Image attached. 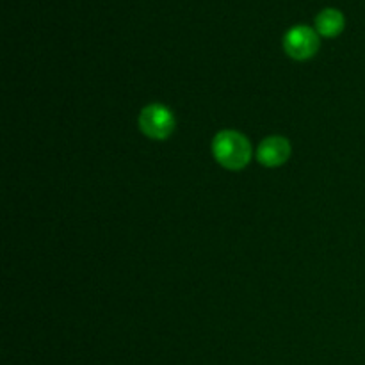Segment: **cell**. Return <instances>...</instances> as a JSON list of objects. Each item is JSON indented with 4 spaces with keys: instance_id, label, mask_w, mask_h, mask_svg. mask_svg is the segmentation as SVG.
<instances>
[{
    "instance_id": "2",
    "label": "cell",
    "mask_w": 365,
    "mask_h": 365,
    "mask_svg": "<svg viewBox=\"0 0 365 365\" xmlns=\"http://www.w3.org/2000/svg\"><path fill=\"white\" fill-rule=\"evenodd\" d=\"M139 130L153 141H164L175 130V116L163 103H152L139 114Z\"/></svg>"
},
{
    "instance_id": "5",
    "label": "cell",
    "mask_w": 365,
    "mask_h": 365,
    "mask_svg": "<svg viewBox=\"0 0 365 365\" xmlns=\"http://www.w3.org/2000/svg\"><path fill=\"white\" fill-rule=\"evenodd\" d=\"M344 27V16H342L341 11L337 9H323L316 18V29L319 34L327 36V38H334Z\"/></svg>"
},
{
    "instance_id": "4",
    "label": "cell",
    "mask_w": 365,
    "mask_h": 365,
    "mask_svg": "<svg viewBox=\"0 0 365 365\" xmlns=\"http://www.w3.org/2000/svg\"><path fill=\"white\" fill-rule=\"evenodd\" d=\"M291 143L285 138H280V135H271V138H266L259 145V150H257V159L262 166L266 168H278L282 164H285L291 157Z\"/></svg>"
},
{
    "instance_id": "1",
    "label": "cell",
    "mask_w": 365,
    "mask_h": 365,
    "mask_svg": "<svg viewBox=\"0 0 365 365\" xmlns=\"http://www.w3.org/2000/svg\"><path fill=\"white\" fill-rule=\"evenodd\" d=\"M214 159L223 168L239 171L252 160V145L248 138L237 130H221L212 141Z\"/></svg>"
},
{
    "instance_id": "3",
    "label": "cell",
    "mask_w": 365,
    "mask_h": 365,
    "mask_svg": "<svg viewBox=\"0 0 365 365\" xmlns=\"http://www.w3.org/2000/svg\"><path fill=\"white\" fill-rule=\"evenodd\" d=\"M284 48L292 59L307 61L316 56L319 48V39L317 34L307 25H296L289 29L287 34L284 36Z\"/></svg>"
}]
</instances>
